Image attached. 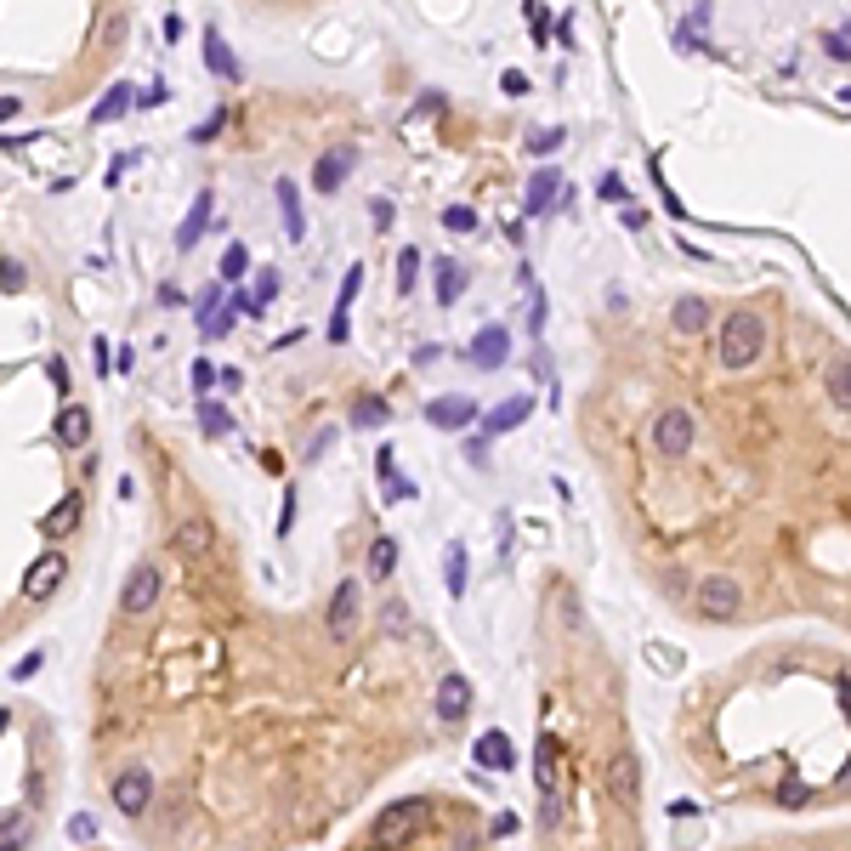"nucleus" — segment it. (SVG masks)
<instances>
[{
	"instance_id": "f257e3e1",
	"label": "nucleus",
	"mask_w": 851,
	"mask_h": 851,
	"mask_svg": "<svg viewBox=\"0 0 851 851\" xmlns=\"http://www.w3.org/2000/svg\"><path fill=\"white\" fill-rule=\"evenodd\" d=\"M761 341H766V324L755 313H732L721 324V364L727 369H749L761 358Z\"/></svg>"
},
{
	"instance_id": "f03ea898",
	"label": "nucleus",
	"mask_w": 851,
	"mask_h": 851,
	"mask_svg": "<svg viewBox=\"0 0 851 851\" xmlns=\"http://www.w3.org/2000/svg\"><path fill=\"white\" fill-rule=\"evenodd\" d=\"M602 789H608L625 812H636V800H642V761H636L630 744H619L608 761H602Z\"/></svg>"
},
{
	"instance_id": "7ed1b4c3",
	"label": "nucleus",
	"mask_w": 851,
	"mask_h": 851,
	"mask_svg": "<svg viewBox=\"0 0 851 851\" xmlns=\"http://www.w3.org/2000/svg\"><path fill=\"white\" fill-rule=\"evenodd\" d=\"M358 613H364V585H358V579H341L335 596H330V613H324L330 642H352V636H358Z\"/></svg>"
},
{
	"instance_id": "20e7f679",
	"label": "nucleus",
	"mask_w": 851,
	"mask_h": 851,
	"mask_svg": "<svg viewBox=\"0 0 851 851\" xmlns=\"http://www.w3.org/2000/svg\"><path fill=\"white\" fill-rule=\"evenodd\" d=\"M108 795H114L120 817H148V806H154V772L148 766H125L120 778L108 783Z\"/></svg>"
},
{
	"instance_id": "39448f33",
	"label": "nucleus",
	"mask_w": 851,
	"mask_h": 851,
	"mask_svg": "<svg viewBox=\"0 0 851 851\" xmlns=\"http://www.w3.org/2000/svg\"><path fill=\"white\" fill-rule=\"evenodd\" d=\"M693 437H698L693 409H664L659 426H653V449H659L664 460H681V454L693 449Z\"/></svg>"
},
{
	"instance_id": "423d86ee",
	"label": "nucleus",
	"mask_w": 851,
	"mask_h": 851,
	"mask_svg": "<svg viewBox=\"0 0 851 851\" xmlns=\"http://www.w3.org/2000/svg\"><path fill=\"white\" fill-rule=\"evenodd\" d=\"M738 608H744V591H738V579L710 574L704 585H698V613H704V619L727 625V619H738Z\"/></svg>"
},
{
	"instance_id": "0eeeda50",
	"label": "nucleus",
	"mask_w": 851,
	"mask_h": 851,
	"mask_svg": "<svg viewBox=\"0 0 851 851\" xmlns=\"http://www.w3.org/2000/svg\"><path fill=\"white\" fill-rule=\"evenodd\" d=\"M466 358H471V369H500L505 358H511V330L505 324H483V330L471 335V347H466Z\"/></svg>"
},
{
	"instance_id": "6e6552de",
	"label": "nucleus",
	"mask_w": 851,
	"mask_h": 851,
	"mask_svg": "<svg viewBox=\"0 0 851 851\" xmlns=\"http://www.w3.org/2000/svg\"><path fill=\"white\" fill-rule=\"evenodd\" d=\"M159 602V568H131V579H125V591H120V613L125 619H142V613Z\"/></svg>"
},
{
	"instance_id": "1a4fd4ad",
	"label": "nucleus",
	"mask_w": 851,
	"mask_h": 851,
	"mask_svg": "<svg viewBox=\"0 0 851 851\" xmlns=\"http://www.w3.org/2000/svg\"><path fill=\"white\" fill-rule=\"evenodd\" d=\"M477 415H483V409H477L471 398H460V392L426 403V420H432L437 432H466V426H477Z\"/></svg>"
},
{
	"instance_id": "9d476101",
	"label": "nucleus",
	"mask_w": 851,
	"mask_h": 851,
	"mask_svg": "<svg viewBox=\"0 0 851 851\" xmlns=\"http://www.w3.org/2000/svg\"><path fill=\"white\" fill-rule=\"evenodd\" d=\"M63 574H69V556H63V551H46V556L35 562V568L23 574V596H29V602H40V596H52L57 585H63Z\"/></svg>"
},
{
	"instance_id": "9b49d317",
	"label": "nucleus",
	"mask_w": 851,
	"mask_h": 851,
	"mask_svg": "<svg viewBox=\"0 0 851 851\" xmlns=\"http://www.w3.org/2000/svg\"><path fill=\"white\" fill-rule=\"evenodd\" d=\"M471 704H477V693H471V681L466 676H443L437 681V721H466Z\"/></svg>"
},
{
	"instance_id": "f8f14e48",
	"label": "nucleus",
	"mask_w": 851,
	"mask_h": 851,
	"mask_svg": "<svg viewBox=\"0 0 851 851\" xmlns=\"http://www.w3.org/2000/svg\"><path fill=\"white\" fill-rule=\"evenodd\" d=\"M352 165H358V148H352V142L330 148V154L313 165V188H318V193H335V188H341V182L352 176Z\"/></svg>"
},
{
	"instance_id": "ddd939ff",
	"label": "nucleus",
	"mask_w": 851,
	"mask_h": 851,
	"mask_svg": "<svg viewBox=\"0 0 851 851\" xmlns=\"http://www.w3.org/2000/svg\"><path fill=\"white\" fill-rule=\"evenodd\" d=\"M534 415V398H528V392H517V398H505V403H494V409H488V420H483V432H517L522 420Z\"/></svg>"
},
{
	"instance_id": "4468645a",
	"label": "nucleus",
	"mask_w": 851,
	"mask_h": 851,
	"mask_svg": "<svg viewBox=\"0 0 851 851\" xmlns=\"http://www.w3.org/2000/svg\"><path fill=\"white\" fill-rule=\"evenodd\" d=\"M210 210H216V193H199V199H193V210L188 216H182V227H176V250H193V244L205 239V227H210Z\"/></svg>"
},
{
	"instance_id": "2eb2a0df",
	"label": "nucleus",
	"mask_w": 851,
	"mask_h": 851,
	"mask_svg": "<svg viewBox=\"0 0 851 851\" xmlns=\"http://www.w3.org/2000/svg\"><path fill=\"white\" fill-rule=\"evenodd\" d=\"M278 210H284V239L301 244L307 239V210H301V188L290 182V176L278 182Z\"/></svg>"
},
{
	"instance_id": "dca6fc26",
	"label": "nucleus",
	"mask_w": 851,
	"mask_h": 851,
	"mask_svg": "<svg viewBox=\"0 0 851 851\" xmlns=\"http://www.w3.org/2000/svg\"><path fill=\"white\" fill-rule=\"evenodd\" d=\"M471 755H477V766H488V772H511V766H517V749H511L505 732H483Z\"/></svg>"
},
{
	"instance_id": "f3484780",
	"label": "nucleus",
	"mask_w": 851,
	"mask_h": 851,
	"mask_svg": "<svg viewBox=\"0 0 851 851\" xmlns=\"http://www.w3.org/2000/svg\"><path fill=\"white\" fill-rule=\"evenodd\" d=\"M210 539H216V534H210L205 517H182V522H176V534H171V545L182 556H199V551H210Z\"/></svg>"
},
{
	"instance_id": "a211bd4d",
	"label": "nucleus",
	"mask_w": 851,
	"mask_h": 851,
	"mask_svg": "<svg viewBox=\"0 0 851 851\" xmlns=\"http://www.w3.org/2000/svg\"><path fill=\"white\" fill-rule=\"evenodd\" d=\"M86 437H91V409H80V403H69V409L57 415V443H63V449H80Z\"/></svg>"
},
{
	"instance_id": "6ab92c4d",
	"label": "nucleus",
	"mask_w": 851,
	"mask_h": 851,
	"mask_svg": "<svg viewBox=\"0 0 851 851\" xmlns=\"http://www.w3.org/2000/svg\"><path fill=\"white\" fill-rule=\"evenodd\" d=\"M80 505H86L80 494H63V500H57V511H46V517H40V534H46V539H63L74 522H80Z\"/></svg>"
},
{
	"instance_id": "aec40b11",
	"label": "nucleus",
	"mask_w": 851,
	"mask_h": 851,
	"mask_svg": "<svg viewBox=\"0 0 851 851\" xmlns=\"http://www.w3.org/2000/svg\"><path fill=\"white\" fill-rule=\"evenodd\" d=\"M35 840V817L29 812H0V851H23Z\"/></svg>"
},
{
	"instance_id": "412c9836",
	"label": "nucleus",
	"mask_w": 851,
	"mask_h": 851,
	"mask_svg": "<svg viewBox=\"0 0 851 851\" xmlns=\"http://www.w3.org/2000/svg\"><path fill=\"white\" fill-rule=\"evenodd\" d=\"M131 103H137V91L125 86V80H120V86H108V91H103V103L91 108V125H114Z\"/></svg>"
},
{
	"instance_id": "4be33fe9",
	"label": "nucleus",
	"mask_w": 851,
	"mask_h": 851,
	"mask_svg": "<svg viewBox=\"0 0 851 851\" xmlns=\"http://www.w3.org/2000/svg\"><path fill=\"white\" fill-rule=\"evenodd\" d=\"M205 63H210L216 74H222V80H239V57L227 52L222 29H205Z\"/></svg>"
},
{
	"instance_id": "5701e85b",
	"label": "nucleus",
	"mask_w": 851,
	"mask_h": 851,
	"mask_svg": "<svg viewBox=\"0 0 851 851\" xmlns=\"http://www.w3.org/2000/svg\"><path fill=\"white\" fill-rule=\"evenodd\" d=\"M392 568H398V539L381 534L375 545H369V579L381 585V579H392Z\"/></svg>"
},
{
	"instance_id": "b1692460",
	"label": "nucleus",
	"mask_w": 851,
	"mask_h": 851,
	"mask_svg": "<svg viewBox=\"0 0 851 851\" xmlns=\"http://www.w3.org/2000/svg\"><path fill=\"white\" fill-rule=\"evenodd\" d=\"M556 193H562V176H556V171H539L534 182H528V210H534V216H545Z\"/></svg>"
},
{
	"instance_id": "393cba45",
	"label": "nucleus",
	"mask_w": 851,
	"mask_h": 851,
	"mask_svg": "<svg viewBox=\"0 0 851 851\" xmlns=\"http://www.w3.org/2000/svg\"><path fill=\"white\" fill-rule=\"evenodd\" d=\"M670 318H676V330L698 335V330H704V324H710V307H704V301H698V296H681V301H676V313H670Z\"/></svg>"
},
{
	"instance_id": "a878e982",
	"label": "nucleus",
	"mask_w": 851,
	"mask_h": 851,
	"mask_svg": "<svg viewBox=\"0 0 851 851\" xmlns=\"http://www.w3.org/2000/svg\"><path fill=\"white\" fill-rule=\"evenodd\" d=\"M239 313H256V307H250V301H244V296H233V301H227V307H216V313L205 318V335H227V330H233V324H239Z\"/></svg>"
},
{
	"instance_id": "bb28decb",
	"label": "nucleus",
	"mask_w": 851,
	"mask_h": 851,
	"mask_svg": "<svg viewBox=\"0 0 851 851\" xmlns=\"http://www.w3.org/2000/svg\"><path fill=\"white\" fill-rule=\"evenodd\" d=\"M437 301H443V307H454V301H460V261H437Z\"/></svg>"
},
{
	"instance_id": "cd10ccee",
	"label": "nucleus",
	"mask_w": 851,
	"mask_h": 851,
	"mask_svg": "<svg viewBox=\"0 0 851 851\" xmlns=\"http://www.w3.org/2000/svg\"><path fill=\"white\" fill-rule=\"evenodd\" d=\"M443 568H449V596H466V545H449V562H443Z\"/></svg>"
},
{
	"instance_id": "c85d7f7f",
	"label": "nucleus",
	"mask_w": 851,
	"mask_h": 851,
	"mask_svg": "<svg viewBox=\"0 0 851 851\" xmlns=\"http://www.w3.org/2000/svg\"><path fill=\"white\" fill-rule=\"evenodd\" d=\"M829 398H834V409H846V403H851V375H846V358H834V364H829Z\"/></svg>"
},
{
	"instance_id": "c756f323",
	"label": "nucleus",
	"mask_w": 851,
	"mask_h": 851,
	"mask_svg": "<svg viewBox=\"0 0 851 851\" xmlns=\"http://www.w3.org/2000/svg\"><path fill=\"white\" fill-rule=\"evenodd\" d=\"M352 420H358V426H386V420H392V409H386V398H358Z\"/></svg>"
},
{
	"instance_id": "7c9ffc66",
	"label": "nucleus",
	"mask_w": 851,
	"mask_h": 851,
	"mask_svg": "<svg viewBox=\"0 0 851 851\" xmlns=\"http://www.w3.org/2000/svg\"><path fill=\"white\" fill-rule=\"evenodd\" d=\"M381 630L392 636V642H403V636H409V608H403V602H386V613H381Z\"/></svg>"
},
{
	"instance_id": "2f4dec72",
	"label": "nucleus",
	"mask_w": 851,
	"mask_h": 851,
	"mask_svg": "<svg viewBox=\"0 0 851 851\" xmlns=\"http://www.w3.org/2000/svg\"><path fill=\"white\" fill-rule=\"evenodd\" d=\"M358 284H364V267H347V278H341V301H335L330 318H347L352 313V296H358Z\"/></svg>"
},
{
	"instance_id": "473e14b6",
	"label": "nucleus",
	"mask_w": 851,
	"mask_h": 851,
	"mask_svg": "<svg viewBox=\"0 0 851 851\" xmlns=\"http://www.w3.org/2000/svg\"><path fill=\"white\" fill-rule=\"evenodd\" d=\"M199 426H205V437H222L233 420H227V409L222 403H199Z\"/></svg>"
},
{
	"instance_id": "72a5a7b5",
	"label": "nucleus",
	"mask_w": 851,
	"mask_h": 851,
	"mask_svg": "<svg viewBox=\"0 0 851 851\" xmlns=\"http://www.w3.org/2000/svg\"><path fill=\"white\" fill-rule=\"evenodd\" d=\"M415 278H420V250H398V290L403 296L415 290Z\"/></svg>"
},
{
	"instance_id": "f704fd0d",
	"label": "nucleus",
	"mask_w": 851,
	"mask_h": 851,
	"mask_svg": "<svg viewBox=\"0 0 851 851\" xmlns=\"http://www.w3.org/2000/svg\"><path fill=\"white\" fill-rule=\"evenodd\" d=\"M250 273V250L244 244H227V256H222V278H244Z\"/></svg>"
},
{
	"instance_id": "c9c22d12",
	"label": "nucleus",
	"mask_w": 851,
	"mask_h": 851,
	"mask_svg": "<svg viewBox=\"0 0 851 851\" xmlns=\"http://www.w3.org/2000/svg\"><path fill=\"white\" fill-rule=\"evenodd\" d=\"M443 227H449V233H471V227H477V210H471V205H449V210H443Z\"/></svg>"
},
{
	"instance_id": "e433bc0d",
	"label": "nucleus",
	"mask_w": 851,
	"mask_h": 851,
	"mask_svg": "<svg viewBox=\"0 0 851 851\" xmlns=\"http://www.w3.org/2000/svg\"><path fill=\"white\" fill-rule=\"evenodd\" d=\"M216 386V364L210 358H193V392H210Z\"/></svg>"
},
{
	"instance_id": "4c0bfd02",
	"label": "nucleus",
	"mask_w": 851,
	"mask_h": 851,
	"mask_svg": "<svg viewBox=\"0 0 851 851\" xmlns=\"http://www.w3.org/2000/svg\"><path fill=\"white\" fill-rule=\"evenodd\" d=\"M528 330H545V296H539V290H534V284H528Z\"/></svg>"
},
{
	"instance_id": "58836bf2",
	"label": "nucleus",
	"mask_w": 851,
	"mask_h": 851,
	"mask_svg": "<svg viewBox=\"0 0 851 851\" xmlns=\"http://www.w3.org/2000/svg\"><path fill=\"white\" fill-rule=\"evenodd\" d=\"M296 528V488H284V511H278V539Z\"/></svg>"
},
{
	"instance_id": "ea45409f",
	"label": "nucleus",
	"mask_w": 851,
	"mask_h": 851,
	"mask_svg": "<svg viewBox=\"0 0 851 851\" xmlns=\"http://www.w3.org/2000/svg\"><path fill=\"white\" fill-rule=\"evenodd\" d=\"M528 148H534V154H551V148H562V131H551V125H545V131H534V137H528Z\"/></svg>"
},
{
	"instance_id": "a19ab883",
	"label": "nucleus",
	"mask_w": 851,
	"mask_h": 851,
	"mask_svg": "<svg viewBox=\"0 0 851 851\" xmlns=\"http://www.w3.org/2000/svg\"><path fill=\"white\" fill-rule=\"evenodd\" d=\"M222 125H227V108H216V114H205V125L193 131V142H210V137H216V131H222Z\"/></svg>"
},
{
	"instance_id": "79ce46f5",
	"label": "nucleus",
	"mask_w": 851,
	"mask_h": 851,
	"mask_svg": "<svg viewBox=\"0 0 851 851\" xmlns=\"http://www.w3.org/2000/svg\"><path fill=\"white\" fill-rule=\"evenodd\" d=\"M273 290H278V273H261V284H256V296H250V307H267V301H273Z\"/></svg>"
},
{
	"instance_id": "37998d69",
	"label": "nucleus",
	"mask_w": 851,
	"mask_h": 851,
	"mask_svg": "<svg viewBox=\"0 0 851 851\" xmlns=\"http://www.w3.org/2000/svg\"><path fill=\"white\" fill-rule=\"evenodd\" d=\"M0 290H23V267H18L12 256L0 261Z\"/></svg>"
},
{
	"instance_id": "c03bdc74",
	"label": "nucleus",
	"mask_w": 851,
	"mask_h": 851,
	"mask_svg": "<svg viewBox=\"0 0 851 851\" xmlns=\"http://www.w3.org/2000/svg\"><path fill=\"white\" fill-rule=\"evenodd\" d=\"M392 216H398L392 199H369V222H375V227H392Z\"/></svg>"
},
{
	"instance_id": "a18cd8bd",
	"label": "nucleus",
	"mask_w": 851,
	"mask_h": 851,
	"mask_svg": "<svg viewBox=\"0 0 851 851\" xmlns=\"http://www.w3.org/2000/svg\"><path fill=\"white\" fill-rule=\"evenodd\" d=\"M46 375H52L57 398H69V364H63V358H52V364H46Z\"/></svg>"
},
{
	"instance_id": "49530a36",
	"label": "nucleus",
	"mask_w": 851,
	"mask_h": 851,
	"mask_svg": "<svg viewBox=\"0 0 851 851\" xmlns=\"http://www.w3.org/2000/svg\"><path fill=\"white\" fill-rule=\"evenodd\" d=\"M69 834L80 840V846H86L91 834H97V817H86V812H80V817H69Z\"/></svg>"
},
{
	"instance_id": "de8ad7c7",
	"label": "nucleus",
	"mask_w": 851,
	"mask_h": 851,
	"mask_svg": "<svg viewBox=\"0 0 851 851\" xmlns=\"http://www.w3.org/2000/svg\"><path fill=\"white\" fill-rule=\"evenodd\" d=\"M505 834H517V812H500L488 823V840H505Z\"/></svg>"
},
{
	"instance_id": "09e8293b",
	"label": "nucleus",
	"mask_w": 851,
	"mask_h": 851,
	"mask_svg": "<svg viewBox=\"0 0 851 851\" xmlns=\"http://www.w3.org/2000/svg\"><path fill=\"white\" fill-rule=\"evenodd\" d=\"M500 86H505V97H522V91H528V74H522V69H505Z\"/></svg>"
},
{
	"instance_id": "8fccbe9b",
	"label": "nucleus",
	"mask_w": 851,
	"mask_h": 851,
	"mask_svg": "<svg viewBox=\"0 0 851 851\" xmlns=\"http://www.w3.org/2000/svg\"><path fill=\"white\" fill-rule=\"evenodd\" d=\"M596 188H602V199H613V205L625 199V182H619V171H608V176H602V182H596Z\"/></svg>"
},
{
	"instance_id": "3c124183",
	"label": "nucleus",
	"mask_w": 851,
	"mask_h": 851,
	"mask_svg": "<svg viewBox=\"0 0 851 851\" xmlns=\"http://www.w3.org/2000/svg\"><path fill=\"white\" fill-rule=\"evenodd\" d=\"M91 358H97V375H103V369L114 364V347H108L103 335H97V341H91Z\"/></svg>"
},
{
	"instance_id": "603ef678",
	"label": "nucleus",
	"mask_w": 851,
	"mask_h": 851,
	"mask_svg": "<svg viewBox=\"0 0 851 851\" xmlns=\"http://www.w3.org/2000/svg\"><path fill=\"white\" fill-rule=\"evenodd\" d=\"M210 313H216V290H205V296H199V307H193V318H199V324H205Z\"/></svg>"
},
{
	"instance_id": "864d4df0",
	"label": "nucleus",
	"mask_w": 851,
	"mask_h": 851,
	"mask_svg": "<svg viewBox=\"0 0 851 851\" xmlns=\"http://www.w3.org/2000/svg\"><path fill=\"white\" fill-rule=\"evenodd\" d=\"M829 57H840V63H846V29H834V35H829Z\"/></svg>"
},
{
	"instance_id": "5fc2aeb1",
	"label": "nucleus",
	"mask_w": 851,
	"mask_h": 851,
	"mask_svg": "<svg viewBox=\"0 0 851 851\" xmlns=\"http://www.w3.org/2000/svg\"><path fill=\"white\" fill-rule=\"evenodd\" d=\"M18 108H23V97H0V120H18Z\"/></svg>"
},
{
	"instance_id": "6e6d98bb",
	"label": "nucleus",
	"mask_w": 851,
	"mask_h": 851,
	"mask_svg": "<svg viewBox=\"0 0 851 851\" xmlns=\"http://www.w3.org/2000/svg\"><path fill=\"white\" fill-rule=\"evenodd\" d=\"M6 727H12V710H0V732H6Z\"/></svg>"
}]
</instances>
